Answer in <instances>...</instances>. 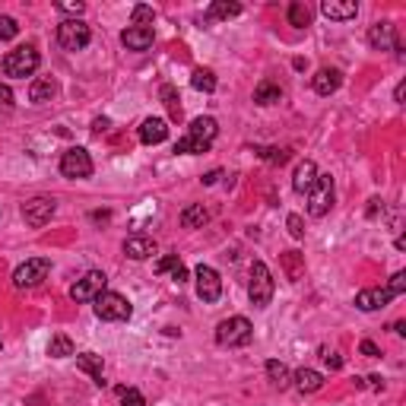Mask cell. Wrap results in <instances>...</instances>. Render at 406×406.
<instances>
[{
	"mask_svg": "<svg viewBox=\"0 0 406 406\" xmlns=\"http://www.w3.org/2000/svg\"><path fill=\"white\" fill-rule=\"evenodd\" d=\"M57 42H61L63 51H82L89 42H92V32L82 19H63L57 25Z\"/></svg>",
	"mask_w": 406,
	"mask_h": 406,
	"instance_id": "cell-6",
	"label": "cell"
},
{
	"mask_svg": "<svg viewBox=\"0 0 406 406\" xmlns=\"http://www.w3.org/2000/svg\"><path fill=\"white\" fill-rule=\"evenodd\" d=\"M260 156L266 159V162H273V165H283V162H289V149H264Z\"/></svg>",
	"mask_w": 406,
	"mask_h": 406,
	"instance_id": "cell-41",
	"label": "cell"
},
{
	"mask_svg": "<svg viewBox=\"0 0 406 406\" xmlns=\"http://www.w3.org/2000/svg\"><path fill=\"white\" fill-rule=\"evenodd\" d=\"M209 143H203V140H194V137H181L175 143V152H184V156H197V152H207Z\"/></svg>",
	"mask_w": 406,
	"mask_h": 406,
	"instance_id": "cell-34",
	"label": "cell"
},
{
	"mask_svg": "<svg viewBox=\"0 0 406 406\" xmlns=\"http://www.w3.org/2000/svg\"><path fill=\"white\" fill-rule=\"evenodd\" d=\"M190 86H194L197 92H216V73L207 67H197L194 73H190Z\"/></svg>",
	"mask_w": 406,
	"mask_h": 406,
	"instance_id": "cell-29",
	"label": "cell"
},
{
	"mask_svg": "<svg viewBox=\"0 0 406 406\" xmlns=\"http://www.w3.org/2000/svg\"><path fill=\"white\" fill-rule=\"evenodd\" d=\"M289 23L298 25V29H304V25H311V10L308 4H302V0H295V4L289 6Z\"/></svg>",
	"mask_w": 406,
	"mask_h": 406,
	"instance_id": "cell-32",
	"label": "cell"
},
{
	"mask_svg": "<svg viewBox=\"0 0 406 406\" xmlns=\"http://www.w3.org/2000/svg\"><path fill=\"white\" fill-rule=\"evenodd\" d=\"M124 254L130 260H146L156 254V241L146 238V235H130V238L124 241Z\"/></svg>",
	"mask_w": 406,
	"mask_h": 406,
	"instance_id": "cell-20",
	"label": "cell"
},
{
	"mask_svg": "<svg viewBox=\"0 0 406 406\" xmlns=\"http://www.w3.org/2000/svg\"><path fill=\"white\" fill-rule=\"evenodd\" d=\"M19 35V25L13 16H0V42H13Z\"/></svg>",
	"mask_w": 406,
	"mask_h": 406,
	"instance_id": "cell-36",
	"label": "cell"
},
{
	"mask_svg": "<svg viewBox=\"0 0 406 406\" xmlns=\"http://www.w3.org/2000/svg\"><path fill=\"white\" fill-rule=\"evenodd\" d=\"M38 63H42V57H38V51L32 48V44H19V48L6 51L4 57V76H13V80H25V76H32L38 70Z\"/></svg>",
	"mask_w": 406,
	"mask_h": 406,
	"instance_id": "cell-1",
	"label": "cell"
},
{
	"mask_svg": "<svg viewBox=\"0 0 406 406\" xmlns=\"http://www.w3.org/2000/svg\"><path fill=\"white\" fill-rule=\"evenodd\" d=\"M254 336V327L247 317L235 314V317H226V321L216 327V343L226 349H235V346H247Z\"/></svg>",
	"mask_w": 406,
	"mask_h": 406,
	"instance_id": "cell-3",
	"label": "cell"
},
{
	"mask_svg": "<svg viewBox=\"0 0 406 406\" xmlns=\"http://www.w3.org/2000/svg\"><path fill=\"white\" fill-rule=\"evenodd\" d=\"M292 384H295L298 393H317L324 387V374L314 371V368H298V371L292 374Z\"/></svg>",
	"mask_w": 406,
	"mask_h": 406,
	"instance_id": "cell-19",
	"label": "cell"
},
{
	"mask_svg": "<svg viewBox=\"0 0 406 406\" xmlns=\"http://www.w3.org/2000/svg\"><path fill=\"white\" fill-rule=\"evenodd\" d=\"M317 165L311 162V159H304V162H298L295 165V175H292V190L295 194H308L311 187H314V181H317Z\"/></svg>",
	"mask_w": 406,
	"mask_h": 406,
	"instance_id": "cell-14",
	"label": "cell"
},
{
	"mask_svg": "<svg viewBox=\"0 0 406 406\" xmlns=\"http://www.w3.org/2000/svg\"><path fill=\"white\" fill-rule=\"evenodd\" d=\"M168 140V121L165 118H146L140 124V143L146 146H159Z\"/></svg>",
	"mask_w": 406,
	"mask_h": 406,
	"instance_id": "cell-12",
	"label": "cell"
},
{
	"mask_svg": "<svg viewBox=\"0 0 406 406\" xmlns=\"http://www.w3.org/2000/svg\"><path fill=\"white\" fill-rule=\"evenodd\" d=\"M181 266L184 264L178 260V254H168V257H159L152 270H156V273H175V270H181Z\"/></svg>",
	"mask_w": 406,
	"mask_h": 406,
	"instance_id": "cell-37",
	"label": "cell"
},
{
	"mask_svg": "<svg viewBox=\"0 0 406 406\" xmlns=\"http://www.w3.org/2000/svg\"><path fill=\"white\" fill-rule=\"evenodd\" d=\"M387 292H390V298H397V295H403V292H406V273H403V270L390 276V283H387Z\"/></svg>",
	"mask_w": 406,
	"mask_h": 406,
	"instance_id": "cell-39",
	"label": "cell"
},
{
	"mask_svg": "<svg viewBox=\"0 0 406 406\" xmlns=\"http://www.w3.org/2000/svg\"><path fill=\"white\" fill-rule=\"evenodd\" d=\"M54 95H57V82L51 80V76H38V80L29 86V102H32V105H44V102H51Z\"/></svg>",
	"mask_w": 406,
	"mask_h": 406,
	"instance_id": "cell-21",
	"label": "cell"
},
{
	"mask_svg": "<svg viewBox=\"0 0 406 406\" xmlns=\"http://www.w3.org/2000/svg\"><path fill=\"white\" fill-rule=\"evenodd\" d=\"M321 13L327 19H333V23H349V19H355V13H359V4H355V0H324Z\"/></svg>",
	"mask_w": 406,
	"mask_h": 406,
	"instance_id": "cell-13",
	"label": "cell"
},
{
	"mask_svg": "<svg viewBox=\"0 0 406 406\" xmlns=\"http://www.w3.org/2000/svg\"><path fill=\"white\" fill-rule=\"evenodd\" d=\"M273 273L264 260H254L251 264V283H247V298H251L254 308H266L273 302Z\"/></svg>",
	"mask_w": 406,
	"mask_h": 406,
	"instance_id": "cell-2",
	"label": "cell"
},
{
	"mask_svg": "<svg viewBox=\"0 0 406 406\" xmlns=\"http://www.w3.org/2000/svg\"><path fill=\"white\" fill-rule=\"evenodd\" d=\"M92 130H95V133H105V130H108V118H95V121H92Z\"/></svg>",
	"mask_w": 406,
	"mask_h": 406,
	"instance_id": "cell-45",
	"label": "cell"
},
{
	"mask_svg": "<svg viewBox=\"0 0 406 406\" xmlns=\"http://www.w3.org/2000/svg\"><path fill=\"white\" fill-rule=\"evenodd\" d=\"M333 178L330 175H317L314 187L308 190V213L314 216V219H321V216L330 213V207H333Z\"/></svg>",
	"mask_w": 406,
	"mask_h": 406,
	"instance_id": "cell-7",
	"label": "cell"
},
{
	"mask_svg": "<svg viewBox=\"0 0 406 406\" xmlns=\"http://www.w3.org/2000/svg\"><path fill=\"white\" fill-rule=\"evenodd\" d=\"M105 285H108V276L102 270H89L82 279H76L73 283V289H70V298L73 302H95V298L105 292Z\"/></svg>",
	"mask_w": 406,
	"mask_h": 406,
	"instance_id": "cell-9",
	"label": "cell"
},
{
	"mask_svg": "<svg viewBox=\"0 0 406 406\" xmlns=\"http://www.w3.org/2000/svg\"><path fill=\"white\" fill-rule=\"evenodd\" d=\"M359 352H362V355H368V359H378V355H381V349L374 346L371 340H362V343H359Z\"/></svg>",
	"mask_w": 406,
	"mask_h": 406,
	"instance_id": "cell-42",
	"label": "cell"
},
{
	"mask_svg": "<svg viewBox=\"0 0 406 406\" xmlns=\"http://www.w3.org/2000/svg\"><path fill=\"white\" fill-rule=\"evenodd\" d=\"M219 133V124H216V118H194L190 121V127H187V137H194V140H203V143H213V137Z\"/></svg>",
	"mask_w": 406,
	"mask_h": 406,
	"instance_id": "cell-23",
	"label": "cell"
},
{
	"mask_svg": "<svg viewBox=\"0 0 406 406\" xmlns=\"http://www.w3.org/2000/svg\"><path fill=\"white\" fill-rule=\"evenodd\" d=\"M51 273V260L48 257H29L25 264H19L13 270V285L16 289H35L38 283H44Z\"/></svg>",
	"mask_w": 406,
	"mask_h": 406,
	"instance_id": "cell-4",
	"label": "cell"
},
{
	"mask_svg": "<svg viewBox=\"0 0 406 406\" xmlns=\"http://www.w3.org/2000/svg\"><path fill=\"white\" fill-rule=\"evenodd\" d=\"M118 400H121V406H146L143 393H140L137 387H118Z\"/></svg>",
	"mask_w": 406,
	"mask_h": 406,
	"instance_id": "cell-35",
	"label": "cell"
},
{
	"mask_svg": "<svg viewBox=\"0 0 406 406\" xmlns=\"http://www.w3.org/2000/svg\"><path fill=\"white\" fill-rule=\"evenodd\" d=\"M57 10H61V13H70L73 19H80L82 13H86V4H82V0H61V4H57Z\"/></svg>",
	"mask_w": 406,
	"mask_h": 406,
	"instance_id": "cell-38",
	"label": "cell"
},
{
	"mask_svg": "<svg viewBox=\"0 0 406 406\" xmlns=\"http://www.w3.org/2000/svg\"><path fill=\"white\" fill-rule=\"evenodd\" d=\"M76 368H80V371H86L99 387L105 384V378H102V371H105V365H102V355H95V352H80V355H76Z\"/></svg>",
	"mask_w": 406,
	"mask_h": 406,
	"instance_id": "cell-22",
	"label": "cell"
},
{
	"mask_svg": "<svg viewBox=\"0 0 406 406\" xmlns=\"http://www.w3.org/2000/svg\"><path fill=\"white\" fill-rule=\"evenodd\" d=\"M285 228H289L292 238H304V219L298 213H289V219H285Z\"/></svg>",
	"mask_w": 406,
	"mask_h": 406,
	"instance_id": "cell-40",
	"label": "cell"
},
{
	"mask_svg": "<svg viewBox=\"0 0 406 406\" xmlns=\"http://www.w3.org/2000/svg\"><path fill=\"white\" fill-rule=\"evenodd\" d=\"M368 384H371L374 390H384V378H381V374H371V378H368Z\"/></svg>",
	"mask_w": 406,
	"mask_h": 406,
	"instance_id": "cell-46",
	"label": "cell"
},
{
	"mask_svg": "<svg viewBox=\"0 0 406 406\" xmlns=\"http://www.w3.org/2000/svg\"><path fill=\"white\" fill-rule=\"evenodd\" d=\"M130 19H133V25H140V29H149L152 19H156V10H152V6H146V4H137L130 10Z\"/></svg>",
	"mask_w": 406,
	"mask_h": 406,
	"instance_id": "cell-33",
	"label": "cell"
},
{
	"mask_svg": "<svg viewBox=\"0 0 406 406\" xmlns=\"http://www.w3.org/2000/svg\"><path fill=\"white\" fill-rule=\"evenodd\" d=\"M152 29H140V25H130V29L121 32V44H124L127 51H146L152 48Z\"/></svg>",
	"mask_w": 406,
	"mask_h": 406,
	"instance_id": "cell-18",
	"label": "cell"
},
{
	"mask_svg": "<svg viewBox=\"0 0 406 406\" xmlns=\"http://www.w3.org/2000/svg\"><path fill=\"white\" fill-rule=\"evenodd\" d=\"M0 108H13V89L0 82Z\"/></svg>",
	"mask_w": 406,
	"mask_h": 406,
	"instance_id": "cell-43",
	"label": "cell"
},
{
	"mask_svg": "<svg viewBox=\"0 0 406 406\" xmlns=\"http://www.w3.org/2000/svg\"><path fill=\"white\" fill-rule=\"evenodd\" d=\"M393 298H390V292L387 289H362L359 295H355V308L359 311H381V308H387Z\"/></svg>",
	"mask_w": 406,
	"mask_h": 406,
	"instance_id": "cell-16",
	"label": "cell"
},
{
	"mask_svg": "<svg viewBox=\"0 0 406 406\" xmlns=\"http://www.w3.org/2000/svg\"><path fill=\"white\" fill-rule=\"evenodd\" d=\"M92 156H89L82 146H73V149H67L61 156V175L63 178H73V181H80V178H89L92 175Z\"/></svg>",
	"mask_w": 406,
	"mask_h": 406,
	"instance_id": "cell-8",
	"label": "cell"
},
{
	"mask_svg": "<svg viewBox=\"0 0 406 406\" xmlns=\"http://www.w3.org/2000/svg\"><path fill=\"white\" fill-rule=\"evenodd\" d=\"M54 209H57V203L51 200V197H32L29 203H23V219L29 222L32 228H42L51 222Z\"/></svg>",
	"mask_w": 406,
	"mask_h": 406,
	"instance_id": "cell-11",
	"label": "cell"
},
{
	"mask_svg": "<svg viewBox=\"0 0 406 406\" xmlns=\"http://www.w3.org/2000/svg\"><path fill=\"white\" fill-rule=\"evenodd\" d=\"M159 95H162L165 108H168L171 121H181V95H178V89L171 86V82H165L162 89H159Z\"/></svg>",
	"mask_w": 406,
	"mask_h": 406,
	"instance_id": "cell-30",
	"label": "cell"
},
{
	"mask_svg": "<svg viewBox=\"0 0 406 406\" xmlns=\"http://www.w3.org/2000/svg\"><path fill=\"white\" fill-rule=\"evenodd\" d=\"M406 95V82H397V89H393V102H403Z\"/></svg>",
	"mask_w": 406,
	"mask_h": 406,
	"instance_id": "cell-47",
	"label": "cell"
},
{
	"mask_svg": "<svg viewBox=\"0 0 406 406\" xmlns=\"http://www.w3.org/2000/svg\"><path fill=\"white\" fill-rule=\"evenodd\" d=\"M219 175H222V171H219V168H213L209 175H203V184H216V181H219Z\"/></svg>",
	"mask_w": 406,
	"mask_h": 406,
	"instance_id": "cell-48",
	"label": "cell"
},
{
	"mask_svg": "<svg viewBox=\"0 0 406 406\" xmlns=\"http://www.w3.org/2000/svg\"><path fill=\"white\" fill-rule=\"evenodd\" d=\"M393 330H397L400 336H406V321H397V324H393Z\"/></svg>",
	"mask_w": 406,
	"mask_h": 406,
	"instance_id": "cell-49",
	"label": "cell"
},
{
	"mask_svg": "<svg viewBox=\"0 0 406 406\" xmlns=\"http://www.w3.org/2000/svg\"><path fill=\"white\" fill-rule=\"evenodd\" d=\"M368 44H371L374 51H387L397 44V35H393V23H374L371 29H368Z\"/></svg>",
	"mask_w": 406,
	"mask_h": 406,
	"instance_id": "cell-17",
	"label": "cell"
},
{
	"mask_svg": "<svg viewBox=\"0 0 406 406\" xmlns=\"http://www.w3.org/2000/svg\"><path fill=\"white\" fill-rule=\"evenodd\" d=\"M209 222V213L203 203H190V207L181 209V226L184 228H203Z\"/></svg>",
	"mask_w": 406,
	"mask_h": 406,
	"instance_id": "cell-25",
	"label": "cell"
},
{
	"mask_svg": "<svg viewBox=\"0 0 406 406\" xmlns=\"http://www.w3.org/2000/svg\"><path fill=\"white\" fill-rule=\"evenodd\" d=\"M324 362H327V365L333 368V371H340V368H343V359H340L336 352H324Z\"/></svg>",
	"mask_w": 406,
	"mask_h": 406,
	"instance_id": "cell-44",
	"label": "cell"
},
{
	"mask_svg": "<svg viewBox=\"0 0 406 406\" xmlns=\"http://www.w3.org/2000/svg\"><path fill=\"white\" fill-rule=\"evenodd\" d=\"M133 314V304L118 292H102L95 298V317L99 321H127Z\"/></svg>",
	"mask_w": 406,
	"mask_h": 406,
	"instance_id": "cell-5",
	"label": "cell"
},
{
	"mask_svg": "<svg viewBox=\"0 0 406 406\" xmlns=\"http://www.w3.org/2000/svg\"><path fill=\"white\" fill-rule=\"evenodd\" d=\"M266 378H270V381H273V387H279V390L292 384L289 368H285L279 359H270V362H266Z\"/></svg>",
	"mask_w": 406,
	"mask_h": 406,
	"instance_id": "cell-28",
	"label": "cell"
},
{
	"mask_svg": "<svg viewBox=\"0 0 406 406\" xmlns=\"http://www.w3.org/2000/svg\"><path fill=\"white\" fill-rule=\"evenodd\" d=\"M194 279H197V295H200V302H207V304L219 302V295H222V279H219V273H216L213 266L200 264V266L194 270Z\"/></svg>",
	"mask_w": 406,
	"mask_h": 406,
	"instance_id": "cell-10",
	"label": "cell"
},
{
	"mask_svg": "<svg viewBox=\"0 0 406 406\" xmlns=\"http://www.w3.org/2000/svg\"><path fill=\"white\" fill-rule=\"evenodd\" d=\"M279 264H283V270H285V276H289V283H298V279L304 276V254L285 251L283 257H279Z\"/></svg>",
	"mask_w": 406,
	"mask_h": 406,
	"instance_id": "cell-24",
	"label": "cell"
},
{
	"mask_svg": "<svg viewBox=\"0 0 406 406\" xmlns=\"http://www.w3.org/2000/svg\"><path fill=\"white\" fill-rule=\"evenodd\" d=\"M48 355L51 359H67V355H73V340H70L67 333H54L48 343Z\"/></svg>",
	"mask_w": 406,
	"mask_h": 406,
	"instance_id": "cell-31",
	"label": "cell"
},
{
	"mask_svg": "<svg viewBox=\"0 0 406 406\" xmlns=\"http://www.w3.org/2000/svg\"><path fill=\"white\" fill-rule=\"evenodd\" d=\"M235 16H241V4H235V0H216L207 10V23H213V19H235Z\"/></svg>",
	"mask_w": 406,
	"mask_h": 406,
	"instance_id": "cell-26",
	"label": "cell"
},
{
	"mask_svg": "<svg viewBox=\"0 0 406 406\" xmlns=\"http://www.w3.org/2000/svg\"><path fill=\"white\" fill-rule=\"evenodd\" d=\"M311 86H314L317 95H333L343 86V73L336 67H321L314 73V80H311Z\"/></svg>",
	"mask_w": 406,
	"mask_h": 406,
	"instance_id": "cell-15",
	"label": "cell"
},
{
	"mask_svg": "<svg viewBox=\"0 0 406 406\" xmlns=\"http://www.w3.org/2000/svg\"><path fill=\"white\" fill-rule=\"evenodd\" d=\"M279 99H283V89L270 80L257 82V89H254V102H257V105H276Z\"/></svg>",
	"mask_w": 406,
	"mask_h": 406,
	"instance_id": "cell-27",
	"label": "cell"
}]
</instances>
